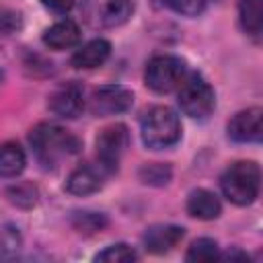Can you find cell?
Listing matches in <instances>:
<instances>
[{
    "label": "cell",
    "instance_id": "8",
    "mask_svg": "<svg viewBox=\"0 0 263 263\" xmlns=\"http://www.w3.org/2000/svg\"><path fill=\"white\" fill-rule=\"evenodd\" d=\"M134 105V92L121 84H105L92 90L88 109L95 117H109L119 115L132 109Z\"/></svg>",
    "mask_w": 263,
    "mask_h": 263
},
{
    "label": "cell",
    "instance_id": "1",
    "mask_svg": "<svg viewBox=\"0 0 263 263\" xmlns=\"http://www.w3.org/2000/svg\"><path fill=\"white\" fill-rule=\"evenodd\" d=\"M29 144L33 148L37 162L47 171L62 164V160L78 154L82 148V142L74 134L55 123L35 125L29 134Z\"/></svg>",
    "mask_w": 263,
    "mask_h": 263
},
{
    "label": "cell",
    "instance_id": "19",
    "mask_svg": "<svg viewBox=\"0 0 263 263\" xmlns=\"http://www.w3.org/2000/svg\"><path fill=\"white\" fill-rule=\"evenodd\" d=\"M23 249V236L16 226L0 224V261L14 259Z\"/></svg>",
    "mask_w": 263,
    "mask_h": 263
},
{
    "label": "cell",
    "instance_id": "13",
    "mask_svg": "<svg viewBox=\"0 0 263 263\" xmlns=\"http://www.w3.org/2000/svg\"><path fill=\"white\" fill-rule=\"evenodd\" d=\"M111 55V43L107 39H92L88 43H84L82 47H78L70 60V64L76 70H92L99 68L107 62V58Z\"/></svg>",
    "mask_w": 263,
    "mask_h": 263
},
{
    "label": "cell",
    "instance_id": "26",
    "mask_svg": "<svg viewBox=\"0 0 263 263\" xmlns=\"http://www.w3.org/2000/svg\"><path fill=\"white\" fill-rule=\"evenodd\" d=\"M41 4L55 14H66L74 6V0H41Z\"/></svg>",
    "mask_w": 263,
    "mask_h": 263
},
{
    "label": "cell",
    "instance_id": "14",
    "mask_svg": "<svg viewBox=\"0 0 263 263\" xmlns=\"http://www.w3.org/2000/svg\"><path fill=\"white\" fill-rule=\"evenodd\" d=\"M103 187V175L99 173V168L90 166V164H80L76 166L68 179H66V191L78 197L97 193Z\"/></svg>",
    "mask_w": 263,
    "mask_h": 263
},
{
    "label": "cell",
    "instance_id": "24",
    "mask_svg": "<svg viewBox=\"0 0 263 263\" xmlns=\"http://www.w3.org/2000/svg\"><path fill=\"white\" fill-rule=\"evenodd\" d=\"M23 27V16L18 10L0 6V35H12L16 31H21Z\"/></svg>",
    "mask_w": 263,
    "mask_h": 263
},
{
    "label": "cell",
    "instance_id": "28",
    "mask_svg": "<svg viewBox=\"0 0 263 263\" xmlns=\"http://www.w3.org/2000/svg\"><path fill=\"white\" fill-rule=\"evenodd\" d=\"M2 78H4V74H2V72H0V84H2Z\"/></svg>",
    "mask_w": 263,
    "mask_h": 263
},
{
    "label": "cell",
    "instance_id": "9",
    "mask_svg": "<svg viewBox=\"0 0 263 263\" xmlns=\"http://www.w3.org/2000/svg\"><path fill=\"white\" fill-rule=\"evenodd\" d=\"M263 109L261 107H249L232 115V119L226 125L228 138L238 144H251L261 140L263 132Z\"/></svg>",
    "mask_w": 263,
    "mask_h": 263
},
{
    "label": "cell",
    "instance_id": "20",
    "mask_svg": "<svg viewBox=\"0 0 263 263\" xmlns=\"http://www.w3.org/2000/svg\"><path fill=\"white\" fill-rule=\"evenodd\" d=\"M220 255V249H218V242L214 238H197L189 245L187 253H185V259L187 261H193V263H208V261H216Z\"/></svg>",
    "mask_w": 263,
    "mask_h": 263
},
{
    "label": "cell",
    "instance_id": "10",
    "mask_svg": "<svg viewBox=\"0 0 263 263\" xmlns=\"http://www.w3.org/2000/svg\"><path fill=\"white\" fill-rule=\"evenodd\" d=\"M47 109L62 119H74L82 113L84 109V92L78 82H66L58 86L49 99H47Z\"/></svg>",
    "mask_w": 263,
    "mask_h": 263
},
{
    "label": "cell",
    "instance_id": "27",
    "mask_svg": "<svg viewBox=\"0 0 263 263\" xmlns=\"http://www.w3.org/2000/svg\"><path fill=\"white\" fill-rule=\"evenodd\" d=\"M218 259H222V261H245L247 259L249 261V255L242 253V251H238V249H230L226 253H220Z\"/></svg>",
    "mask_w": 263,
    "mask_h": 263
},
{
    "label": "cell",
    "instance_id": "5",
    "mask_svg": "<svg viewBox=\"0 0 263 263\" xmlns=\"http://www.w3.org/2000/svg\"><path fill=\"white\" fill-rule=\"evenodd\" d=\"M185 76H187L185 60H181L179 55L160 53V55H154L146 64L144 82L150 90H154L158 95H166V92L177 90Z\"/></svg>",
    "mask_w": 263,
    "mask_h": 263
},
{
    "label": "cell",
    "instance_id": "2",
    "mask_svg": "<svg viewBox=\"0 0 263 263\" xmlns=\"http://www.w3.org/2000/svg\"><path fill=\"white\" fill-rule=\"evenodd\" d=\"M220 187L224 197L234 205H251L259 197L261 171L253 160L232 162L220 177Z\"/></svg>",
    "mask_w": 263,
    "mask_h": 263
},
{
    "label": "cell",
    "instance_id": "6",
    "mask_svg": "<svg viewBox=\"0 0 263 263\" xmlns=\"http://www.w3.org/2000/svg\"><path fill=\"white\" fill-rule=\"evenodd\" d=\"M132 0H82V18L92 29H115L129 21Z\"/></svg>",
    "mask_w": 263,
    "mask_h": 263
},
{
    "label": "cell",
    "instance_id": "23",
    "mask_svg": "<svg viewBox=\"0 0 263 263\" xmlns=\"http://www.w3.org/2000/svg\"><path fill=\"white\" fill-rule=\"evenodd\" d=\"M6 197L10 203H14L18 208H33L37 203L39 193L31 183H18V185H12L6 189Z\"/></svg>",
    "mask_w": 263,
    "mask_h": 263
},
{
    "label": "cell",
    "instance_id": "16",
    "mask_svg": "<svg viewBox=\"0 0 263 263\" xmlns=\"http://www.w3.org/2000/svg\"><path fill=\"white\" fill-rule=\"evenodd\" d=\"M25 164H27L25 150L16 142L0 144V177L2 179L18 177L25 171Z\"/></svg>",
    "mask_w": 263,
    "mask_h": 263
},
{
    "label": "cell",
    "instance_id": "21",
    "mask_svg": "<svg viewBox=\"0 0 263 263\" xmlns=\"http://www.w3.org/2000/svg\"><path fill=\"white\" fill-rule=\"evenodd\" d=\"M136 259H138L136 251L129 245H125V242L109 245L101 253L95 255V261H101V263H132Z\"/></svg>",
    "mask_w": 263,
    "mask_h": 263
},
{
    "label": "cell",
    "instance_id": "4",
    "mask_svg": "<svg viewBox=\"0 0 263 263\" xmlns=\"http://www.w3.org/2000/svg\"><path fill=\"white\" fill-rule=\"evenodd\" d=\"M177 103L191 119H208L216 107V95L210 82L199 74H187L177 88Z\"/></svg>",
    "mask_w": 263,
    "mask_h": 263
},
{
    "label": "cell",
    "instance_id": "18",
    "mask_svg": "<svg viewBox=\"0 0 263 263\" xmlns=\"http://www.w3.org/2000/svg\"><path fill=\"white\" fill-rule=\"evenodd\" d=\"M70 224H72V228H74L76 232L90 236V234L101 232V230L109 224V220H107V216L101 214V212L78 210V212H72V216H70Z\"/></svg>",
    "mask_w": 263,
    "mask_h": 263
},
{
    "label": "cell",
    "instance_id": "17",
    "mask_svg": "<svg viewBox=\"0 0 263 263\" xmlns=\"http://www.w3.org/2000/svg\"><path fill=\"white\" fill-rule=\"evenodd\" d=\"M238 23L247 35H261L263 29V0H238Z\"/></svg>",
    "mask_w": 263,
    "mask_h": 263
},
{
    "label": "cell",
    "instance_id": "25",
    "mask_svg": "<svg viewBox=\"0 0 263 263\" xmlns=\"http://www.w3.org/2000/svg\"><path fill=\"white\" fill-rule=\"evenodd\" d=\"M168 8H173L175 12L183 14V16H197L203 12L208 0H164Z\"/></svg>",
    "mask_w": 263,
    "mask_h": 263
},
{
    "label": "cell",
    "instance_id": "11",
    "mask_svg": "<svg viewBox=\"0 0 263 263\" xmlns=\"http://www.w3.org/2000/svg\"><path fill=\"white\" fill-rule=\"evenodd\" d=\"M185 236V228L177 226V224H154L150 228H146L142 240H144V249L148 253L154 255H164L168 251H173Z\"/></svg>",
    "mask_w": 263,
    "mask_h": 263
},
{
    "label": "cell",
    "instance_id": "22",
    "mask_svg": "<svg viewBox=\"0 0 263 263\" xmlns=\"http://www.w3.org/2000/svg\"><path fill=\"white\" fill-rule=\"evenodd\" d=\"M171 166L168 164H162V162H150V164H144L138 173L140 181L144 185H154V187H162L171 181Z\"/></svg>",
    "mask_w": 263,
    "mask_h": 263
},
{
    "label": "cell",
    "instance_id": "12",
    "mask_svg": "<svg viewBox=\"0 0 263 263\" xmlns=\"http://www.w3.org/2000/svg\"><path fill=\"white\" fill-rule=\"evenodd\" d=\"M80 27L72 21V18H62L58 23H53L51 27L45 29L43 33V43L49 49L62 51V49H70L74 45H78L80 41Z\"/></svg>",
    "mask_w": 263,
    "mask_h": 263
},
{
    "label": "cell",
    "instance_id": "3",
    "mask_svg": "<svg viewBox=\"0 0 263 263\" xmlns=\"http://www.w3.org/2000/svg\"><path fill=\"white\" fill-rule=\"evenodd\" d=\"M140 134L146 148L166 150L181 140V119L171 107H152L142 117Z\"/></svg>",
    "mask_w": 263,
    "mask_h": 263
},
{
    "label": "cell",
    "instance_id": "15",
    "mask_svg": "<svg viewBox=\"0 0 263 263\" xmlns=\"http://www.w3.org/2000/svg\"><path fill=\"white\" fill-rule=\"evenodd\" d=\"M187 212L197 220H216L222 214V203L208 189H193L187 197Z\"/></svg>",
    "mask_w": 263,
    "mask_h": 263
},
{
    "label": "cell",
    "instance_id": "7",
    "mask_svg": "<svg viewBox=\"0 0 263 263\" xmlns=\"http://www.w3.org/2000/svg\"><path fill=\"white\" fill-rule=\"evenodd\" d=\"M127 146H129V132L123 123H113L103 127L95 140L101 168L107 173H115L119 168L121 156L125 154Z\"/></svg>",
    "mask_w": 263,
    "mask_h": 263
}]
</instances>
